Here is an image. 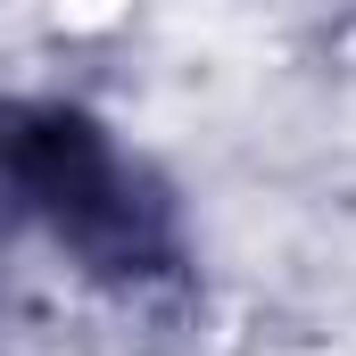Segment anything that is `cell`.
<instances>
[{
    "label": "cell",
    "mask_w": 356,
    "mask_h": 356,
    "mask_svg": "<svg viewBox=\"0 0 356 356\" xmlns=\"http://www.w3.org/2000/svg\"><path fill=\"white\" fill-rule=\"evenodd\" d=\"M0 224L50 241L58 257L116 290H158L182 273V216L166 182L75 99L0 108Z\"/></svg>",
    "instance_id": "cell-1"
}]
</instances>
